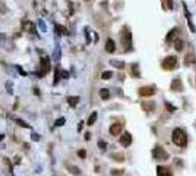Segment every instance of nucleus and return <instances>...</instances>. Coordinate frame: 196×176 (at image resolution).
I'll return each instance as SVG.
<instances>
[{
    "instance_id": "34",
    "label": "nucleus",
    "mask_w": 196,
    "mask_h": 176,
    "mask_svg": "<svg viewBox=\"0 0 196 176\" xmlns=\"http://www.w3.org/2000/svg\"><path fill=\"white\" fill-rule=\"evenodd\" d=\"M16 69H18V72H19V74H21L22 76H25V75H27V72H25V71H24L22 68H19V66H16Z\"/></svg>"
},
{
    "instance_id": "38",
    "label": "nucleus",
    "mask_w": 196,
    "mask_h": 176,
    "mask_svg": "<svg viewBox=\"0 0 196 176\" xmlns=\"http://www.w3.org/2000/svg\"><path fill=\"white\" fill-rule=\"evenodd\" d=\"M82 126H83V122H80V123H79V126H78V129H79V131L82 129Z\"/></svg>"
},
{
    "instance_id": "20",
    "label": "nucleus",
    "mask_w": 196,
    "mask_h": 176,
    "mask_svg": "<svg viewBox=\"0 0 196 176\" xmlns=\"http://www.w3.org/2000/svg\"><path fill=\"white\" fill-rule=\"evenodd\" d=\"M111 76H113V72H111V71H106V72H103V75H101L103 79H110Z\"/></svg>"
},
{
    "instance_id": "6",
    "label": "nucleus",
    "mask_w": 196,
    "mask_h": 176,
    "mask_svg": "<svg viewBox=\"0 0 196 176\" xmlns=\"http://www.w3.org/2000/svg\"><path fill=\"white\" fill-rule=\"evenodd\" d=\"M120 144H121L123 147H129V145L132 144V135H130L129 132H124V133L120 136Z\"/></svg>"
},
{
    "instance_id": "28",
    "label": "nucleus",
    "mask_w": 196,
    "mask_h": 176,
    "mask_svg": "<svg viewBox=\"0 0 196 176\" xmlns=\"http://www.w3.org/2000/svg\"><path fill=\"white\" fill-rule=\"evenodd\" d=\"M56 28H57V31H59V32H62V34H67V31H66V28H65V27H62V25H57Z\"/></svg>"
},
{
    "instance_id": "13",
    "label": "nucleus",
    "mask_w": 196,
    "mask_h": 176,
    "mask_svg": "<svg viewBox=\"0 0 196 176\" xmlns=\"http://www.w3.org/2000/svg\"><path fill=\"white\" fill-rule=\"evenodd\" d=\"M67 103H69L70 107H76L79 103V97H69L67 98Z\"/></svg>"
},
{
    "instance_id": "14",
    "label": "nucleus",
    "mask_w": 196,
    "mask_h": 176,
    "mask_svg": "<svg viewBox=\"0 0 196 176\" xmlns=\"http://www.w3.org/2000/svg\"><path fill=\"white\" fill-rule=\"evenodd\" d=\"M100 95H101L103 100H108V98H110V91H108L107 88H103V89L100 91Z\"/></svg>"
},
{
    "instance_id": "3",
    "label": "nucleus",
    "mask_w": 196,
    "mask_h": 176,
    "mask_svg": "<svg viewBox=\"0 0 196 176\" xmlns=\"http://www.w3.org/2000/svg\"><path fill=\"white\" fill-rule=\"evenodd\" d=\"M152 156L155 160H159V162H164V160H168V154L165 153V150L161 147V145H157L154 150H152Z\"/></svg>"
},
{
    "instance_id": "11",
    "label": "nucleus",
    "mask_w": 196,
    "mask_h": 176,
    "mask_svg": "<svg viewBox=\"0 0 196 176\" xmlns=\"http://www.w3.org/2000/svg\"><path fill=\"white\" fill-rule=\"evenodd\" d=\"M106 50H107L108 53H114V50H116V44H114V41H113L111 38L107 40V43H106Z\"/></svg>"
},
{
    "instance_id": "31",
    "label": "nucleus",
    "mask_w": 196,
    "mask_h": 176,
    "mask_svg": "<svg viewBox=\"0 0 196 176\" xmlns=\"http://www.w3.org/2000/svg\"><path fill=\"white\" fill-rule=\"evenodd\" d=\"M78 156L80 157V159H85V156H86V151H85V150H79V151H78Z\"/></svg>"
},
{
    "instance_id": "5",
    "label": "nucleus",
    "mask_w": 196,
    "mask_h": 176,
    "mask_svg": "<svg viewBox=\"0 0 196 176\" xmlns=\"http://www.w3.org/2000/svg\"><path fill=\"white\" fill-rule=\"evenodd\" d=\"M155 94V88L154 87H142L139 88V95L141 97H151Z\"/></svg>"
},
{
    "instance_id": "36",
    "label": "nucleus",
    "mask_w": 196,
    "mask_h": 176,
    "mask_svg": "<svg viewBox=\"0 0 196 176\" xmlns=\"http://www.w3.org/2000/svg\"><path fill=\"white\" fill-rule=\"evenodd\" d=\"M31 138H32V141H38V139H39L38 133H32V136H31Z\"/></svg>"
},
{
    "instance_id": "32",
    "label": "nucleus",
    "mask_w": 196,
    "mask_h": 176,
    "mask_svg": "<svg viewBox=\"0 0 196 176\" xmlns=\"http://www.w3.org/2000/svg\"><path fill=\"white\" fill-rule=\"evenodd\" d=\"M59 59H60V50L56 48V51H54V60H59Z\"/></svg>"
},
{
    "instance_id": "25",
    "label": "nucleus",
    "mask_w": 196,
    "mask_h": 176,
    "mask_svg": "<svg viewBox=\"0 0 196 176\" xmlns=\"http://www.w3.org/2000/svg\"><path fill=\"white\" fill-rule=\"evenodd\" d=\"M190 62H193V54H192V53H187V56H186V60H185V63H186V65H189Z\"/></svg>"
},
{
    "instance_id": "9",
    "label": "nucleus",
    "mask_w": 196,
    "mask_h": 176,
    "mask_svg": "<svg viewBox=\"0 0 196 176\" xmlns=\"http://www.w3.org/2000/svg\"><path fill=\"white\" fill-rule=\"evenodd\" d=\"M142 109L145 110V112H148V113H151V112H154V109H155V103L154 101H145V103H142Z\"/></svg>"
},
{
    "instance_id": "4",
    "label": "nucleus",
    "mask_w": 196,
    "mask_h": 176,
    "mask_svg": "<svg viewBox=\"0 0 196 176\" xmlns=\"http://www.w3.org/2000/svg\"><path fill=\"white\" fill-rule=\"evenodd\" d=\"M50 69H51V66H50V59H48V57H41V71L37 72V76H38V78H42Z\"/></svg>"
},
{
    "instance_id": "24",
    "label": "nucleus",
    "mask_w": 196,
    "mask_h": 176,
    "mask_svg": "<svg viewBox=\"0 0 196 176\" xmlns=\"http://www.w3.org/2000/svg\"><path fill=\"white\" fill-rule=\"evenodd\" d=\"M6 12H7V7H6L4 1H3V0H0V13H6Z\"/></svg>"
},
{
    "instance_id": "26",
    "label": "nucleus",
    "mask_w": 196,
    "mask_h": 176,
    "mask_svg": "<svg viewBox=\"0 0 196 176\" xmlns=\"http://www.w3.org/2000/svg\"><path fill=\"white\" fill-rule=\"evenodd\" d=\"M6 88H7V92H9V94H12V92H13V85H12V82H10V81H7V82H6Z\"/></svg>"
},
{
    "instance_id": "15",
    "label": "nucleus",
    "mask_w": 196,
    "mask_h": 176,
    "mask_svg": "<svg viewBox=\"0 0 196 176\" xmlns=\"http://www.w3.org/2000/svg\"><path fill=\"white\" fill-rule=\"evenodd\" d=\"M97 116H98V115H97V112L91 113V116H89V119H88L86 125H89V126H91V125H94V123H95V120H97Z\"/></svg>"
},
{
    "instance_id": "22",
    "label": "nucleus",
    "mask_w": 196,
    "mask_h": 176,
    "mask_svg": "<svg viewBox=\"0 0 196 176\" xmlns=\"http://www.w3.org/2000/svg\"><path fill=\"white\" fill-rule=\"evenodd\" d=\"M69 172L70 173H73V175H80V172H79V169L76 167V166H69Z\"/></svg>"
},
{
    "instance_id": "19",
    "label": "nucleus",
    "mask_w": 196,
    "mask_h": 176,
    "mask_svg": "<svg viewBox=\"0 0 196 176\" xmlns=\"http://www.w3.org/2000/svg\"><path fill=\"white\" fill-rule=\"evenodd\" d=\"M176 32H177V28H174V30H171V32L167 35V43H171V40H173V37L176 35Z\"/></svg>"
},
{
    "instance_id": "2",
    "label": "nucleus",
    "mask_w": 196,
    "mask_h": 176,
    "mask_svg": "<svg viewBox=\"0 0 196 176\" xmlns=\"http://www.w3.org/2000/svg\"><path fill=\"white\" fill-rule=\"evenodd\" d=\"M177 66V57L176 56H168L162 60V69L165 71H173Z\"/></svg>"
},
{
    "instance_id": "27",
    "label": "nucleus",
    "mask_w": 196,
    "mask_h": 176,
    "mask_svg": "<svg viewBox=\"0 0 196 176\" xmlns=\"http://www.w3.org/2000/svg\"><path fill=\"white\" fill-rule=\"evenodd\" d=\"M113 159H114L116 162H123V160H124L123 154H113Z\"/></svg>"
},
{
    "instance_id": "18",
    "label": "nucleus",
    "mask_w": 196,
    "mask_h": 176,
    "mask_svg": "<svg viewBox=\"0 0 196 176\" xmlns=\"http://www.w3.org/2000/svg\"><path fill=\"white\" fill-rule=\"evenodd\" d=\"M15 122H16L19 126H22V128H27V129H29V128H31L27 122H24V120H21V119H15Z\"/></svg>"
},
{
    "instance_id": "35",
    "label": "nucleus",
    "mask_w": 196,
    "mask_h": 176,
    "mask_svg": "<svg viewBox=\"0 0 196 176\" xmlns=\"http://www.w3.org/2000/svg\"><path fill=\"white\" fill-rule=\"evenodd\" d=\"M38 25H39V28H41V31H45V25H44L42 21H38Z\"/></svg>"
},
{
    "instance_id": "37",
    "label": "nucleus",
    "mask_w": 196,
    "mask_h": 176,
    "mask_svg": "<svg viewBox=\"0 0 196 176\" xmlns=\"http://www.w3.org/2000/svg\"><path fill=\"white\" fill-rule=\"evenodd\" d=\"M98 144H100V147H101V148H103V150H104V148H106V142H104V141H100V142H98Z\"/></svg>"
},
{
    "instance_id": "29",
    "label": "nucleus",
    "mask_w": 196,
    "mask_h": 176,
    "mask_svg": "<svg viewBox=\"0 0 196 176\" xmlns=\"http://www.w3.org/2000/svg\"><path fill=\"white\" fill-rule=\"evenodd\" d=\"M111 175H113V176H121V175H123V170L114 169V170H111Z\"/></svg>"
},
{
    "instance_id": "1",
    "label": "nucleus",
    "mask_w": 196,
    "mask_h": 176,
    "mask_svg": "<svg viewBox=\"0 0 196 176\" xmlns=\"http://www.w3.org/2000/svg\"><path fill=\"white\" fill-rule=\"evenodd\" d=\"M173 142L177 145V147H186L187 145V135L186 132L180 128H176L173 131Z\"/></svg>"
},
{
    "instance_id": "30",
    "label": "nucleus",
    "mask_w": 196,
    "mask_h": 176,
    "mask_svg": "<svg viewBox=\"0 0 196 176\" xmlns=\"http://www.w3.org/2000/svg\"><path fill=\"white\" fill-rule=\"evenodd\" d=\"M65 122H66V120H65V118H60V119H57V120H56V126H62Z\"/></svg>"
},
{
    "instance_id": "16",
    "label": "nucleus",
    "mask_w": 196,
    "mask_h": 176,
    "mask_svg": "<svg viewBox=\"0 0 196 176\" xmlns=\"http://www.w3.org/2000/svg\"><path fill=\"white\" fill-rule=\"evenodd\" d=\"M183 45H185V44H183V40H182V38H177V40H176V44H174V48H176L177 51H182V50H183Z\"/></svg>"
},
{
    "instance_id": "7",
    "label": "nucleus",
    "mask_w": 196,
    "mask_h": 176,
    "mask_svg": "<svg viewBox=\"0 0 196 176\" xmlns=\"http://www.w3.org/2000/svg\"><path fill=\"white\" fill-rule=\"evenodd\" d=\"M121 129H123V123H120V122L113 123V125L110 126V133H111V135H118V133L121 132Z\"/></svg>"
},
{
    "instance_id": "10",
    "label": "nucleus",
    "mask_w": 196,
    "mask_h": 176,
    "mask_svg": "<svg viewBox=\"0 0 196 176\" xmlns=\"http://www.w3.org/2000/svg\"><path fill=\"white\" fill-rule=\"evenodd\" d=\"M157 176H171V172L164 167V166H158L157 167Z\"/></svg>"
},
{
    "instance_id": "39",
    "label": "nucleus",
    "mask_w": 196,
    "mask_h": 176,
    "mask_svg": "<svg viewBox=\"0 0 196 176\" xmlns=\"http://www.w3.org/2000/svg\"><path fill=\"white\" fill-rule=\"evenodd\" d=\"M3 138H4V135H3V133H0V141H1Z\"/></svg>"
},
{
    "instance_id": "21",
    "label": "nucleus",
    "mask_w": 196,
    "mask_h": 176,
    "mask_svg": "<svg viewBox=\"0 0 196 176\" xmlns=\"http://www.w3.org/2000/svg\"><path fill=\"white\" fill-rule=\"evenodd\" d=\"M54 75H56V78H54V84H57V82H59V79H60L62 71H60L59 68H56V71H54Z\"/></svg>"
},
{
    "instance_id": "23",
    "label": "nucleus",
    "mask_w": 196,
    "mask_h": 176,
    "mask_svg": "<svg viewBox=\"0 0 196 176\" xmlns=\"http://www.w3.org/2000/svg\"><path fill=\"white\" fill-rule=\"evenodd\" d=\"M132 74H135L136 78H141V75H139V69H138V65H133V66H132Z\"/></svg>"
},
{
    "instance_id": "17",
    "label": "nucleus",
    "mask_w": 196,
    "mask_h": 176,
    "mask_svg": "<svg viewBox=\"0 0 196 176\" xmlns=\"http://www.w3.org/2000/svg\"><path fill=\"white\" fill-rule=\"evenodd\" d=\"M34 28H35V25L32 24V22H24V30H27V31H34Z\"/></svg>"
},
{
    "instance_id": "8",
    "label": "nucleus",
    "mask_w": 196,
    "mask_h": 176,
    "mask_svg": "<svg viewBox=\"0 0 196 176\" xmlns=\"http://www.w3.org/2000/svg\"><path fill=\"white\" fill-rule=\"evenodd\" d=\"M121 41L124 44V48L126 50H129L130 48V41H132V35H130V32L127 31L126 34H124V37H121Z\"/></svg>"
},
{
    "instance_id": "33",
    "label": "nucleus",
    "mask_w": 196,
    "mask_h": 176,
    "mask_svg": "<svg viewBox=\"0 0 196 176\" xmlns=\"http://www.w3.org/2000/svg\"><path fill=\"white\" fill-rule=\"evenodd\" d=\"M111 63H114L116 68H123V62H116V60H113Z\"/></svg>"
},
{
    "instance_id": "12",
    "label": "nucleus",
    "mask_w": 196,
    "mask_h": 176,
    "mask_svg": "<svg viewBox=\"0 0 196 176\" xmlns=\"http://www.w3.org/2000/svg\"><path fill=\"white\" fill-rule=\"evenodd\" d=\"M171 88H173L174 91H182L183 85H182V81H180V78H176V79L171 82Z\"/></svg>"
}]
</instances>
